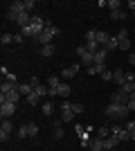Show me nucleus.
I'll list each match as a JSON object with an SVG mask.
<instances>
[{"label": "nucleus", "instance_id": "nucleus-1", "mask_svg": "<svg viewBox=\"0 0 135 151\" xmlns=\"http://www.w3.org/2000/svg\"><path fill=\"white\" fill-rule=\"evenodd\" d=\"M56 34H61V29H59L54 23H50V20H47V23H45V29L41 32V34L34 38V41H36V43H41V45H50L52 38L56 36Z\"/></svg>", "mask_w": 135, "mask_h": 151}, {"label": "nucleus", "instance_id": "nucleus-2", "mask_svg": "<svg viewBox=\"0 0 135 151\" xmlns=\"http://www.w3.org/2000/svg\"><path fill=\"white\" fill-rule=\"evenodd\" d=\"M129 106H122V104H113L110 101L108 106H106V111H104V115H108L110 120H124L126 115H129Z\"/></svg>", "mask_w": 135, "mask_h": 151}, {"label": "nucleus", "instance_id": "nucleus-3", "mask_svg": "<svg viewBox=\"0 0 135 151\" xmlns=\"http://www.w3.org/2000/svg\"><path fill=\"white\" fill-rule=\"evenodd\" d=\"M23 12H25V9H23V0H14V2H9V9H7V20L16 23L18 14H23Z\"/></svg>", "mask_w": 135, "mask_h": 151}, {"label": "nucleus", "instance_id": "nucleus-4", "mask_svg": "<svg viewBox=\"0 0 135 151\" xmlns=\"http://www.w3.org/2000/svg\"><path fill=\"white\" fill-rule=\"evenodd\" d=\"M131 97H133V95H129V93H126L124 88H117L115 93L110 95V101H113V104H122V106H126Z\"/></svg>", "mask_w": 135, "mask_h": 151}, {"label": "nucleus", "instance_id": "nucleus-5", "mask_svg": "<svg viewBox=\"0 0 135 151\" xmlns=\"http://www.w3.org/2000/svg\"><path fill=\"white\" fill-rule=\"evenodd\" d=\"M74 120V113H72V101L63 99L61 101V122H72Z\"/></svg>", "mask_w": 135, "mask_h": 151}, {"label": "nucleus", "instance_id": "nucleus-6", "mask_svg": "<svg viewBox=\"0 0 135 151\" xmlns=\"http://www.w3.org/2000/svg\"><path fill=\"white\" fill-rule=\"evenodd\" d=\"M110 135H115L119 142H126V140H131V133L126 131V126H119V124H115L113 129H110Z\"/></svg>", "mask_w": 135, "mask_h": 151}, {"label": "nucleus", "instance_id": "nucleus-7", "mask_svg": "<svg viewBox=\"0 0 135 151\" xmlns=\"http://www.w3.org/2000/svg\"><path fill=\"white\" fill-rule=\"evenodd\" d=\"M11 131H14L11 120H2V124H0V140H2V142H7V140H9V135H11Z\"/></svg>", "mask_w": 135, "mask_h": 151}, {"label": "nucleus", "instance_id": "nucleus-8", "mask_svg": "<svg viewBox=\"0 0 135 151\" xmlns=\"http://www.w3.org/2000/svg\"><path fill=\"white\" fill-rule=\"evenodd\" d=\"M14 113H16V104H11V101H2V104H0V115H2V120H9Z\"/></svg>", "mask_w": 135, "mask_h": 151}, {"label": "nucleus", "instance_id": "nucleus-9", "mask_svg": "<svg viewBox=\"0 0 135 151\" xmlns=\"http://www.w3.org/2000/svg\"><path fill=\"white\" fill-rule=\"evenodd\" d=\"M79 70H81V63H74V65H70V68H63L61 70V79H72Z\"/></svg>", "mask_w": 135, "mask_h": 151}, {"label": "nucleus", "instance_id": "nucleus-10", "mask_svg": "<svg viewBox=\"0 0 135 151\" xmlns=\"http://www.w3.org/2000/svg\"><path fill=\"white\" fill-rule=\"evenodd\" d=\"M113 83H117V86H119V88H122V86H126V72H124V70H113Z\"/></svg>", "mask_w": 135, "mask_h": 151}, {"label": "nucleus", "instance_id": "nucleus-11", "mask_svg": "<svg viewBox=\"0 0 135 151\" xmlns=\"http://www.w3.org/2000/svg\"><path fill=\"white\" fill-rule=\"evenodd\" d=\"M20 97H23V95H20V93H18V88H16V90H11L9 95H0V104H2V101H11V104H18Z\"/></svg>", "mask_w": 135, "mask_h": 151}, {"label": "nucleus", "instance_id": "nucleus-12", "mask_svg": "<svg viewBox=\"0 0 135 151\" xmlns=\"http://www.w3.org/2000/svg\"><path fill=\"white\" fill-rule=\"evenodd\" d=\"M54 52H56V45H54V43H50V45H41V47H39V54H41V57H45V59H50Z\"/></svg>", "mask_w": 135, "mask_h": 151}, {"label": "nucleus", "instance_id": "nucleus-13", "mask_svg": "<svg viewBox=\"0 0 135 151\" xmlns=\"http://www.w3.org/2000/svg\"><path fill=\"white\" fill-rule=\"evenodd\" d=\"M104 70H108V68H106V63H92V65L88 68V75H92V77L99 75V77H101Z\"/></svg>", "mask_w": 135, "mask_h": 151}, {"label": "nucleus", "instance_id": "nucleus-14", "mask_svg": "<svg viewBox=\"0 0 135 151\" xmlns=\"http://www.w3.org/2000/svg\"><path fill=\"white\" fill-rule=\"evenodd\" d=\"M117 145H119V140H117L115 135H108V138L104 140V149H106V151H115Z\"/></svg>", "mask_w": 135, "mask_h": 151}, {"label": "nucleus", "instance_id": "nucleus-15", "mask_svg": "<svg viewBox=\"0 0 135 151\" xmlns=\"http://www.w3.org/2000/svg\"><path fill=\"white\" fill-rule=\"evenodd\" d=\"M79 59H81L79 63H81V65H86V68H90V65L95 63V54H92V52H84Z\"/></svg>", "mask_w": 135, "mask_h": 151}, {"label": "nucleus", "instance_id": "nucleus-16", "mask_svg": "<svg viewBox=\"0 0 135 151\" xmlns=\"http://www.w3.org/2000/svg\"><path fill=\"white\" fill-rule=\"evenodd\" d=\"M70 83H63V81H61V83H59V86H56V97H68V95H70Z\"/></svg>", "mask_w": 135, "mask_h": 151}, {"label": "nucleus", "instance_id": "nucleus-17", "mask_svg": "<svg viewBox=\"0 0 135 151\" xmlns=\"http://www.w3.org/2000/svg\"><path fill=\"white\" fill-rule=\"evenodd\" d=\"M126 9H113L110 12V20H126Z\"/></svg>", "mask_w": 135, "mask_h": 151}, {"label": "nucleus", "instance_id": "nucleus-18", "mask_svg": "<svg viewBox=\"0 0 135 151\" xmlns=\"http://www.w3.org/2000/svg\"><path fill=\"white\" fill-rule=\"evenodd\" d=\"M108 41H110V34H108V32H101V29H97V43H99V45L104 47V45L108 43Z\"/></svg>", "mask_w": 135, "mask_h": 151}, {"label": "nucleus", "instance_id": "nucleus-19", "mask_svg": "<svg viewBox=\"0 0 135 151\" xmlns=\"http://www.w3.org/2000/svg\"><path fill=\"white\" fill-rule=\"evenodd\" d=\"M16 88H18V86H16V83L2 81V83H0V95H9V93H11V90H16Z\"/></svg>", "mask_w": 135, "mask_h": 151}, {"label": "nucleus", "instance_id": "nucleus-20", "mask_svg": "<svg viewBox=\"0 0 135 151\" xmlns=\"http://www.w3.org/2000/svg\"><path fill=\"white\" fill-rule=\"evenodd\" d=\"M18 93L23 95V97H27V95H32L34 88H32V83L27 81V83H18Z\"/></svg>", "mask_w": 135, "mask_h": 151}, {"label": "nucleus", "instance_id": "nucleus-21", "mask_svg": "<svg viewBox=\"0 0 135 151\" xmlns=\"http://www.w3.org/2000/svg\"><path fill=\"white\" fill-rule=\"evenodd\" d=\"M106 57H108V50L101 47V50L95 52V63H106Z\"/></svg>", "mask_w": 135, "mask_h": 151}, {"label": "nucleus", "instance_id": "nucleus-22", "mask_svg": "<svg viewBox=\"0 0 135 151\" xmlns=\"http://www.w3.org/2000/svg\"><path fill=\"white\" fill-rule=\"evenodd\" d=\"M104 47H106L108 52H113V50H119V38H117V36H110V41H108L106 45H104Z\"/></svg>", "mask_w": 135, "mask_h": 151}, {"label": "nucleus", "instance_id": "nucleus-23", "mask_svg": "<svg viewBox=\"0 0 135 151\" xmlns=\"http://www.w3.org/2000/svg\"><path fill=\"white\" fill-rule=\"evenodd\" d=\"M101 149H104V140H99L95 135V138L90 140V151H101Z\"/></svg>", "mask_w": 135, "mask_h": 151}, {"label": "nucleus", "instance_id": "nucleus-24", "mask_svg": "<svg viewBox=\"0 0 135 151\" xmlns=\"http://www.w3.org/2000/svg\"><path fill=\"white\" fill-rule=\"evenodd\" d=\"M25 99H27V104H29V106H39V101H41V95L36 93V90H34L32 95H27Z\"/></svg>", "mask_w": 135, "mask_h": 151}, {"label": "nucleus", "instance_id": "nucleus-25", "mask_svg": "<svg viewBox=\"0 0 135 151\" xmlns=\"http://www.w3.org/2000/svg\"><path fill=\"white\" fill-rule=\"evenodd\" d=\"M86 50H88V52H92V54H95L97 50H101V45L97 43V41H86Z\"/></svg>", "mask_w": 135, "mask_h": 151}, {"label": "nucleus", "instance_id": "nucleus-26", "mask_svg": "<svg viewBox=\"0 0 135 151\" xmlns=\"http://www.w3.org/2000/svg\"><path fill=\"white\" fill-rule=\"evenodd\" d=\"M20 140H25V138H29V129H27V124H20L18 126V133H16Z\"/></svg>", "mask_w": 135, "mask_h": 151}, {"label": "nucleus", "instance_id": "nucleus-27", "mask_svg": "<svg viewBox=\"0 0 135 151\" xmlns=\"http://www.w3.org/2000/svg\"><path fill=\"white\" fill-rule=\"evenodd\" d=\"M52 113H54V101L47 99V101L43 104V115H52Z\"/></svg>", "mask_w": 135, "mask_h": 151}, {"label": "nucleus", "instance_id": "nucleus-28", "mask_svg": "<svg viewBox=\"0 0 135 151\" xmlns=\"http://www.w3.org/2000/svg\"><path fill=\"white\" fill-rule=\"evenodd\" d=\"M108 135H110V126H101V129L97 131V138L99 140H106Z\"/></svg>", "mask_w": 135, "mask_h": 151}, {"label": "nucleus", "instance_id": "nucleus-29", "mask_svg": "<svg viewBox=\"0 0 135 151\" xmlns=\"http://www.w3.org/2000/svg\"><path fill=\"white\" fill-rule=\"evenodd\" d=\"M27 129H29V138L39 135V124H36V122H27Z\"/></svg>", "mask_w": 135, "mask_h": 151}, {"label": "nucleus", "instance_id": "nucleus-30", "mask_svg": "<svg viewBox=\"0 0 135 151\" xmlns=\"http://www.w3.org/2000/svg\"><path fill=\"white\" fill-rule=\"evenodd\" d=\"M0 43H2V45L14 43V34H7V32H2V36H0Z\"/></svg>", "mask_w": 135, "mask_h": 151}, {"label": "nucleus", "instance_id": "nucleus-31", "mask_svg": "<svg viewBox=\"0 0 135 151\" xmlns=\"http://www.w3.org/2000/svg\"><path fill=\"white\" fill-rule=\"evenodd\" d=\"M34 90H36V93L41 95V97H47V93H50V88H47L45 83H39V86H36V88H34Z\"/></svg>", "mask_w": 135, "mask_h": 151}, {"label": "nucleus", "instance_id": "nucleus-32", "mask_svg": "<svg viewBox=\"0 0 135 151\" xmlns=\"http://www.w3.org/2000/svg\"><path fill=\"white\" fill-rule=\"evenodd\" d=\"M34 7H36V2H34V0H23V9H25L27 14L34 12Z\"/></svg>", "mask_w": 135, "mask_h": 151}, {"label": "nucleus", "instance_id": "nucleus-33", "mask_svg": "<svg viewBox=\"0 0 135 151\" xmlns=\"http://www.w3.org/2000/svg\"><path fill=\"white\" fill-rule=\"evenodd\" d=\"M59 83H61V81H59V77H56V75L47 77V88H56Z\"/></svg>", "mask_w": 135, "mask_h": 151}, {"label": "nucleus", "instance_id": "nucleus-34", "mask_svg": "<svg viewBox=\"0 0 135 151\" xmlns=\"http://www.w3.org/2000/svg\"><path fill=\"white\" fill-rule=\"evenodd\" d=\"M63 135H65V133H63V129H61V124L56 122V124H54V140H61Z\"/></svg>", "mask_w": 135, "mask_h": 151}, {"label": "nucleus", "instance_id": "nucleus-35", "mask_svg": "<svg viewBox=\"0 0 135 151\" xmlns=\"http://www.w3.org/2000/svg\"><path fill=\"white\" fill-rule=\"evenodd\" d=\"M72 113H74V115L84 113V104H79V101H72Z\"/></svg>", "mask_w": 135, "mask_h": 151}, {"label": "nucleus", "instance_id": "nucleus-36", "mask_svg": "<svg viewBox=\"0 0 135 151\" xmlns=\"http://www.w3.org/2000/svg\"><path fill=\"white\" fill-rule=\"evenodd\" d=\"M115 36L119 38V41H124V38H129V29H126V27H119V32H117Z\"/></svg>", "mask_w": 135, "mask_h": 151}, {"label": "nucleus", "instance_id": "nucleus-37", "mask_svg": "<svg viewBox=\"0 0 135 151\" xmlns=\"http://www.w3.org/2000/svg\"><path fill=\"white\" fill-rule=\"evenodd\" d=\"M119 50H131V38H124V41H119Z\"/></svg>", "mask_w": 135, "mask_h": 151}, {"label": "nucleus", "instance_id": "nucleus-38", "mask_svg": "<svg viewBox=\"0 0 135 151\" xmlns=\"http://www.w3.org/2000/svg\"><path fill=\"white\" fill-rule=\"evenodd\" d=\"M86 41H97V29H88L86 32Z\"/></svg>", "mask_w": 135, "mask_h": 151}, {"label": "nucleus", "instance_id": "nucleus-39", "mask_svg": "<svg viewBox=\"0 0 135 151\" xmlns=\"http://www.w3.org/2000/svg\"><path fill=\"white\" fill-rule=\"evenodd\" d=\"M108 7H110V12L113 9H122V2L119 0H108Z\"/></svg>", "mask_w": 135, "mask_h": 151}, {"label": "nucleus", "instance_id": "nucleus-40", "mask_svg": "<svg viewBox=\"0 0 135 151\" xmlns=\"http://www.w3.org/2000/svg\"><path fill=\"white\" fill-rule=\"evenodd\" d=\"M101 79H104V81H113V70H104Z\"/></svg>", "mask_w": 135, "mask_h": 151}, {"label": "nucleus", "instance_id": "nucleus-41", "mask_svg": "<svg viewBox=\"0 0 135 151\" xmlns=\"http://www.w3.org/2000/svg\"><path fill=\"white\" fill-rule=\"evenodd\" d=\"M5 81H9V83H16V86H18V77L14 75V72H9V75L5 77Z\"/></svg>", "mask_w": 135, "mask_h": 151}, {"label": "nucleus", "instance_id": "nucleus-42", "mask_svg": "<svg viewBox=\"0 0 135 151\" xmlns=\"http://www.w3.org/2000/svg\"><path fill=\"white\" fill-rule=\"evenodd\" d=\"M126 131H129L131 135L135 133V120H129V122H126Z\"/></svg>", "mask_w": 135, "mask_h": 151}, {"label": "nucleus", "instance_id": "nucleus-43", "mask_svg": "<svg viewBox=\"0 0 135 151\" xmlns=\"http://www.w3.org/2000/svg\"><path fill=\"white\" fill-rule=\"evenodd\" d=\"M14 43H23V32H18V34H14Z\"/></svg>", "mask_w": 135, "mask_h": 151}, {"label": "nucleus", "instance_id": "nucleus-44", "mask_svg": "<svg viewBox=\"0 0 135 151\" xmlns=\"http://www.w3.org/2000/svg\"><path fill=\"white\" fill-rule=\"evenodd\" d=\"M126 106H129V111H135V95L129 99V104H126Z\"/></svg>", "mask_w": 135, "mask_h": 151}, {"label": "nucleus", "instance_id": "nucleus-45", "mask_svg": "<svg viewBox=\"0 0 135 151\" xmlns=\"http://www.w3.org/2000/svg\"><path fill=\"white\" fill-rule=\"evenodd\" d=\"M29 83H32V88H36V86L41 83V79H39V77H32V79H29Z\"/></svg>", "mask_w": 135, "mask_h": 151}, {"label": "nucleus", "instance_id": "nucleus-46", "mask_svg": "<svg viewBox=\"0 0 135 151\" xmlns=\"http://www.w3.org/2000/svg\"><path fill=\"white\" fill-rule=\"evenodd\" d=\"M129 7H131V12H135V0H129Z\"/></svg>", "mask_w": 135, "mask_h": 151}, {"label": "nucleus", "instance_id": "nucleus-47", "mask_svg": "<svg viewBox=\"0 0 135 151\" xmlns=\"http://www.w3.org/2000/svg\"><path fill=\"white\" fill-rule=\"evenodd\" d=\"M129 61H131V65H135V54L131 52V57H129Z\"/></svg>", "mask_w": 135, "mask_h": 151}, {"label": "nucleus", "instance_id": "nucleus-48", "mask_svg": "<svg viewBox=\"0 0 135 151\" xmlns=\"http://www.w3.org/2000/svg\"><path fill=\"white\" fill-rule=\"evenodd\" d=\"M133 18H135V12H133Z\"/></svg>", "mask_w": 135, "mask_h": 151}, {"label": "nucleus", "instance_id": "nucleus-49", "mask_svg": "<svg viewBox=\"0 0 135 151\" xmlns=\"http://www.w3.org/2000/svg\"><path fill=\"white\" fill-rule=\"evenodd\" d=\"M133 77H135V72H133Z\"/></svg>", "mask_w": 135, "mask_h": 151}]
</instances>
